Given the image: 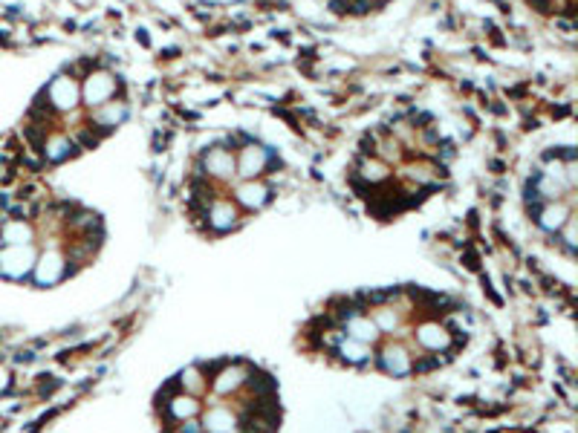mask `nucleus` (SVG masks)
<instances>
[{
	"mask_svg": "<svg viewBox=\"0 0 578 433\" xmlns=\"http://www.w3.org/2000/svg\"><path fill=\"white\" fill-rule=\"evenodd\" d=\"M335 12H350V15H362V12H370L385 0H330Z\"/></svg>",
	"mask_w": 578,
	"mask_h": 433,
	"instance_id": "nucleus-14",
	"label": "nucleus"
},
{
	"mask_svg": "<svg viewBox=\"0 0 578 433\" xmlns=\"http://www.w3.org/2000/svg\"><path fill=\"white\" fill-rule=\"evenodd\" d=\"M237 428V419L232 416V410L225 408H211L203 419V430L205 433H234Z\"/></svg>",
	"mask_w": 578,
	"mask_h": 433,
	"instance_id": "nucleus-8",
	"label": "nucleus"
},
{
	"mask_svg": "<svg viewBox=\"0 0 578 433\" xmlns=\"http://www.w3.org/2000/svg\"><path fill=\"white\" fill-rule=\"evenodd\" d=\"M382 367L393 375H405L411 370V355H408L402 347H385L382 350Z\"/></svg>",
	"mask_w": 578,
	"mask_h": 433,
	"instance_id": "nucleus-10",
	"label": "nucleus"
},
{
	"mask_svg": "<svg viewBox=\"0 0 578 433\" xmlns=\"http://www.w3.org/2000/svg\"><path fill=\"white\" fill-rule=\"evenodd\" d=\"M67 274V257L61 255V251H44L38 260H35V281L41 286H52V283H58L61 277Z\"/></svg>",
	"mask_w": 578,
	"mask_h": 433,
	"instance_id": "nucleus-3",
	"label": "nucleus"
},
{
	"mask_svg": "<svg viewBox=\"0 0 578 433\" xmlns=\"http://www.w3.org/2000/svg\"><path fill=\"white\" fill-rule=\"evenodd\" d=\"M416 341L425 347V350H436V353H440V350H448V347H451V335L440 324H422L416 329Z\"/></svg>",
	"mask_w": 578,
	"mask_h": 433,
	"instance_id": "nucleus-7",
	"label": "nucleus"
},
{
	"mask_svg": "<svg viewBox=\"0 0 578 433\" xmlns=\"http://www.w3.org/2000/svg\"><path fill=\"white\" fill-rule=\"evenodd\" d=\"M397 320H399L397 312H390V309H376V320H373V324H376V329H393V327H397Z\"/></svg>",
	"mask_w": 578,
	"mask_h": 433,
	"instance_id": "nucleus-16",
	"label": "nucleus"
},
{
	"mask_svg": "<svg viewBox=\"0 0 578 433\" xmlns=\"http://www.w3.org/2000/svg\"><path fill=\"white\" fill-rule=\"evenodd\" d=\"M35 240V231L26 220H6L0 226V246H26Z\"/></svg>",
	"mask_w": 578,
	"mask_h": 433,
	"instance_id": "nucleus-6",
	"label": "nucleus"
},
{
	"mask_svg": "<svg viewBox=\"0 0 578 433\" xmlns=\"http://www.w3.org/2000/svg\"><path fill=\"white\" fill-rule=\"evenodd\" d=\"M535 220L544 231H561L573 220V202H544L535 208Z\"/></svg>",
	"mask_w": 578,
	"mask_h": 433,
	"instance_id": "nucleus-4",
	"label": "nucleus"
},
{
	"mask_svg": "<svg viewBox=\"0 0 578 433\" xmlns=\"http://www.w3.org/2000/svg\"><path fill=\"white\" fill-rule=\"evenodd\" d=\"M237 217H241V208H237L234 202H229V200L208 202V226L214 231H229L237 222Z\"/></svg>",
	"mask_w": 578,
	"mask_h": 433,
	"instance_id": "nucleus-5",
	"label": "nucleus"
},
{
	"mask_svg": "<svg viewBox=\"0 0 578 433\" xmlns=\"http://www.w3.org/2000/svg\"><path fill=\"white\" fill-rule=\"evenodd\" d=\"M168 410H171L174 419H191V416H197V410H200V404H197L191 396H174L171 401H168Z\"/></svg>",
	"mask_w": 578,
	"mask_h": 433,
	"instance_id": "nucleus-13",
	"label": "nucleus"
},
{
	"mask_svg": "<svg viewBox=\"0 0 578 433\" xmlns=\"http://www.w3.org/2000/svg\"><path fill=\"white\" fill-rule=\"evenodd\" d=\"M347 332H350V338H356L362 344H373L379 338V329L370 318H364V315H353L347 320Z\"/></svg>",
	"mask_w": 578,
	"mask_h": 433,
	"instance_id": "nucleus-9",
	"label": "nucleus"
},
{
	"mask_svg": "<svg viewBox=\"0 0 578 433\" xmlns=\"http://www.w3.org/2000/svg\"><path fill=\"white\" fill-rule=\"evenodd\" d=\"M35 260H38V251L32 243L26 246H3L0 248V274L6 277H26L35 269Z\"/></svg>",
	"mask_w": 578,
	"mask_h": 433,
	"instance_id": "nucleus-1",
	"label": "nucleus"
},
{
	"mask_svg": "<svg viewBox=\"0 0 578 433\" xmlns=\"http://www.w3.org/2000/svg\"><path fill=\"white\" fill-rule=\"evenodd\" d=\"M338 355H342L344 361H353V364H362V361H368V344H362L356 338H347L338 344Z\"/></svg>",
	"mask_w": 578,
	"mask_h": 433,
	"instance_id": "nucleus-12",
	"label": "nucleus"
},
{
	"mask_svg": "<svg viewBox=\"0 0 578 433\" xmlns=\"http://www.w3.org/2000/svg\"><path fill=\"white\" fill-rule=\"evenodd\" d=\"M243 375L246 373L241 367H225V370H220V375L214 379V390H217V393H232V390H237L246 382Z\"/></svg>",
	"mask_w": 578,
	"mask_h": 433,
	"instance_id": "nucleus-11",
	"label": "nucleus"
},
{
	"mask_svg": "<svg viewBox=\"0 0 578 433\" xmlns=\"http://www.w3.org/2000/svg\"><path fill=\"white\" fill-rule=\"evenodd\" d=\"M179 382H182V387H186L188 393H200V390L205 387L203 375H200V370H197V367H191V370L182 373V375H179Z\"/></svg>",
	"mask_w": 578,
	"mask_h": 433,
	"instance_id": "nucleus-15",
	"label": "nucleus"
},
{
	"mask_svg": "<svg viewBox=\"0 0 578 433\" xmlns=\"http://www.w3.org/2000/svg\"><path fill=\"white\" fill-rule=\"evenodd\" d=\"M237 208H246V211H258L269 202V185L263 183V179H243L241 185L232 191L229 197Z\"/></svg>",
	"mask_w": 578,
	"mask_h": 433,
	"instance_id": "nucleus-2",
	"label": "nucleus"
},
{
	"mask_svg": "<svg viewBox=\"0 0 578 433\" xmlns=\"http://www.w3.org/2000/svg\"><path fill=\"white\" fill-rule=\"evenodd\" d=\"M535 3H541V6H549V9H558V6H567L570 0H535Z\"/></svg>",
	"mask_w": 578,
	"mask_h": 433,
	"instance_id": "nucleus-17",
	"label": "nucleus"
}]
</instances>
